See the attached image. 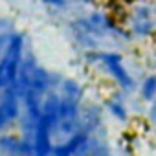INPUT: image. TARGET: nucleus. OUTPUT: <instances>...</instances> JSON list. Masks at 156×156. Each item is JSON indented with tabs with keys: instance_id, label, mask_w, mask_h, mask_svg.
I'll return each instance as SVG.
<instances>
[{
	"instance_id": "nucleus-1",
	"label": "nucleus",
	"mask_w": 156,
	"mask_h": 156,
	"mask_svg": "<svg viewBox=\"0 0 156 156\" xmlns=\"http://www.w3.org/2000/svg\"><path fill=\"white\" fill-rule=\"evenodd\" d=\"M22 50H24L22 35L13 33L0 53V88L15 83V77L22 61Z\"/></svg>"
},
{
	"instance_id": "nucleus-2",
	"label": "nucleus",
	"mask_w": 156,
	"mask_h": 156,
	"mask_svg": "<svg viewBox=\"0 0 156 156\" xmlns=\"http://www.w3.org/2000/svg\"><path fill=\"white\" fill-rule=\"evenodd\" d=\"M19 98H20V94L13 83L0 88V130L11 125L19 118V114H20Z\"/></svg>"
},
{
	"instance_id": "nucleus-3",
	"label": "nucleus",
	"mask_w": 156,
	"mask_h": 156,
	"mask_svg": "<svg viewBox=\"0 0 156 156\" xmlns=\"http://www.w3.org/2000/svg\"><path fill=\"white\" fill-rule=\"evenodd\" d=\"M90 59H96L99 62H103L107 66V70L114 75V79L123 87V88H132L134 87V81L132 77L127 73V68H123L121 64V57L118 53H94V55H88Z\"/></svg>"
},
{
	"instance_id": "nucleus-4",
	"label": "nucleus",
	"mask_w": 156,
	"mask_h": 156,
	"mask_svg": "<svg viewBox=\"0 0 156 156\" xmlns=\"http://www.w3.org/2000/svg\"><path fill=\"white\" fill-rule=\"evenodd\" d=\"M88 132L87 130H77L70 136L68 141H64L61 147H55L53 152L59 156H66V154H77V152H87L88 149Z\"/></svg>"
},
{
	"instance_id": "nucleus-5",
	"label": "nucleus",
	"mask_w": 156,
	"mask_h": 156,
	"mask_svg": "<svg viewBox=\"0 0 156 156\" xmlns=\"http://www.w3.org/2000/svg\"><path fill=\"white\" fill-rule=\"evenodd\" d=\"M0 149H2L4 152H11V154L35 152L33 141H30V140H17L13 136H2L0 138Z\"/></svg>"
},
{
	"instance_id": "nucleus-6",
	"label": "nucleus",
	"mask_w": 156,
	"mask_h": 156,
	"mask_svg": "<svg viewBox=\"0 0 156 156\" xmlns=\"http://www.w3.org/2000/svg\"><path fill=\"white\" fill-rule=\"evenodd\" d=\"M141 98L147 101L156 99V75H151L145 79V83L141 85Z\"/></svg>"
},
{
	"instance_id": "nucleus-7",
	"label": "nucleus",
	"mask_w": 156,
	"mask_h": 156,
	"mask_svg": "<svg viewBox=\"0 0 156 156\" xmlns=\"http://www.w3.org/2000/svg\"><path fill=\"white\" fill-rule=\"evenodd\" d=\"M108 108L112 110V114H114L116 118H119V119H125V118H127V110H125V107H123V103H121L119 99L110 101V103H108Z\"/></svg>"
},
{
	"instance_id": "nucleus-8",
	"label": "nucleus",
	"mask_w": 156,
	"mask_h": 156,
	"mask_svg": "<svg viewBox=\"0 0 156 156\" xmlns=\"http://www.w3.org/2000/svg\"><path fill=\"white\" fill-rule=\"evenodd\" d=\"M44 2H48V4H51V6H64L66 4V0H44Z\"/></svg>"
}]
</instances>
